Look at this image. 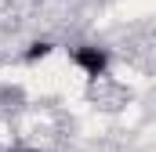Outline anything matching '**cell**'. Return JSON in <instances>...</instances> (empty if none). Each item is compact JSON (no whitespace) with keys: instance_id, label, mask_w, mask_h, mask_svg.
Masks as SVG:
<instances>
[{"instance_id":"obj_1","label":"cell","mask_w":156,"mask_h":152,"mask_svg":"<svg viewBox=\"0 0 156 152\" xmlns=\"http://www.w3.org/2000/svg\"><path fill=\"white\" fill-rule=\"evenodd\" d=\"M73 62H76L91 80L105 76V69H109V54H105V47H98V43H80L76 51H73Z\"/></svg>"},{"instance_id":"obj_2","label":"cell","mask_w":156,"mask_h":152,"mask_svg":"<svg viewBox=\"0 0 156 152\" xmlns=\"http://www.w3.org/2000/svg\"><path fill=\"white\" fill-rule=\"evenodd\" d=\"M51 51H55V43H51V40H33V43L26 47V62H44Z\"/></svg>"},{"instance_id":"obj_3","label":"cell","mask_w":156,"mask_h":152,"mask_svg":"<svg viewBox=\"0 0 156 152\" xmlns=\"http://www.w3.org/2000/svg\"><path fill=\"white\" fill-rule=\"evenodd\" d=\"M15 152H40V149H15Z\"/></svg>"}]
</instances>
